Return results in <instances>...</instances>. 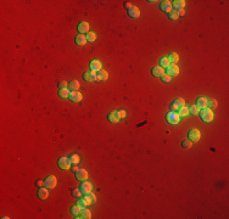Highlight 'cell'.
<instances>
[{"label":"cell","instance_id":"e0dca14e","mask_svg":"<svg viewBox=\"0 0 229 219\" xmlns=\"http://www.w3.org/2000/svg\"><path fill=\"white\" fill-rule=\"evenodd\" d=\"M128 14H129V16L130 17H133V18H138L139 16H140V11H139V9L137 7V6H132L129 10H128Z\"/></svg>","mask_w":229,"mask_h":219},{"label":"cell","instance_id":"e575fe53","mask_svg":"<svg viewBox=\"0 0 229 219\" xmlns=\"http://www.w3.org/2000/svg\"><path fill=\"white\" fill-rule=\"evenodd\" d=\"M174 103H176V105L181 108V107H183V106H185V100H183L182 97H177L176 99V101H174Z\"/></svg>","mask_w":229,"mask_h":219},{"label":"cell","instance_id":"ee69618b","mask_svg":"<svg viewBox=\"0 0 229 219\" xmlns=\"http://www.w3.org/2000/svg\"><path fill=\"white\" fill-rule=\"evenodd\" d=\"M71 169H72V172H73V173H77L80 168H78V167H77V164H74V166H73L72 168H71Z\"/></svg>","mask_w":229,"mask_h":219},{"label":"cell","instance_id":"277c9868","mask_svg":"<svg viewBox=\"0 0 229 219\" xmlns=\"http://www.w3.org/2000/svg\"><path fill=\"white\" fill-rule=\"evenodd\" d=\"M200 136H201L200 131H199L198 129H195V128H193V129L188 133V139H189L190 141H192V142H196V141H199V140H200Z\"/></svg>","mask_w":229,"mask_h":219},{"label":"cell","instance_id":"8fae6325","mask_svg":"<svg viewBox=\"0 0 229 219\" xmlns=\"http://www.w3.org/2000/svg\"><path fill=\"white\" fill-rule=\"evenodd\" d=\"M76 177H77L78 180H80V182H84V180L88 179V172L85 171V169H79V171L76 173Z\"/></svg>","mask_w":229,"mask_h":219},{"label":"cell","instance_id":"4316f807","mask_svg":"<svg viewBox=\"0 0 229 219\" xmlns=\"http://www.w3.org/2000/svg\"><path fill=\"white\" fill-rule=\"evenodd\" d=\"M168 58V61H170V63H173V65H176L177 62H178V60H179V57H178V55L176 54V52H173V54H171L170 56L167 57Z\"/></svg>","mask_w":229,"mask_h":219},{"label":"cell","instance_id":"83f0119b","mask_svg":"<svg viewBox=\"0 0 229 219\" xmlns=\"http://www.w3.org/2000/svg\"><path fill=\"white\" fill-rule=\"evenodd\" d=\"M85 38H87V41H89V43H94L95 41V39H96V35H95V33H93V32H88L85 34Z\"/></svg>","mask_w":229,"mask_h":219},{"label":"cell","instance_id":"ac0fdd59","mask_svg":"<svg viewBox=\"0 0 229 219\" xmlns=\"http://www.w3.org/2000/svg\"><path fill=\"white\" fill-rule=\"evenodd\" d=\"M83 199L85 200V202H87V205H91L93 202H95V200H96V196L94 195V194H91V192H89V194H84V197Z\"/></svg>","mask_w":229,"mask_h":219},{"label":"cell","instance_id":"4fadbf2b","mask_svg":"<svg viewBox=\"0 0 229 219\" xmlns=\"http://www.w3.org/2000/svg\"><path fill=\"white\" fill-rule=\"evenodd\" d=\"M77 218H80V219H90L91 218V213L89 209H87V208H82V211L79 212V214L77 216Z\"/></svg>","mask_w":229,"mask_h":219},{"label":"cell","instance_id":"52a82bcc","mask_svg":"<svg viewBox=\"0 0 229 219\" xmlns=\"http://www.w3.org/2000/svg\"><path fill=\"white\" fill-rule=\"evenodd\" d=\"M166 118H167V122L170 124H177L179 122V118H181V117L178 116L177 112H170L167 114Z\"/></svg>","mask_w":229,"mask_h":219},{"label":"cell","instance_id":"2e32d148","mask_svg":"<svg viewBox=\"0 0 229 219\" xmlns=\"http://www.w3.org/2000/svg\"><path fill=\"white\" fill-rule=\"evenodd\" d=\"M151 73L154 77H162L163 74H165V69H163L162 67H160V66H157V67H154L151 69Z\"/></svg>","mask_w":229,"mask_h":219},{"label":"cell","instance_id":"5b68a950","mask_svg":"<svg viewBox=\"0 0 229 219\" xmlns=\"http://www.w3.org/2000/svg\"><path fill=\"white\" fill-rule=\"evenodd\" d=\"M44 184H45V188L54 189L57 184V179H56V177H54V175H49V177L44 180Z\"/></svg>","mask_w":229,"mask_h":219},{"label":"cell","instance_id":"7a4b0ae2","mask_svg":"<svg viewBox=\"0 0 229 219\" xmlns=\"http://www.w3.org/2000/svg\"><path fill=\"white\" fill-rule=\"evenodd\" d=\"M59 164V168L62 169V171H66V169L71 168V162H70V158L68 157H61L57 162Z\"/></svg>","mask_w":229,"mask_h":219},{"label":"cell","instance_id":"484cf974","mask_svg":"<svg viewBox=\"0 0 229 219\" xmlns=\"http://www.w3.org/2000/svg\"><path fill=\"white\" fill-rule=\"evenodd\" d=\"M177 113H178L179 117H185V116H188V114H189V108L185 107V106H183V107L179 108V111H178Z\"/></svg>","mask_w":229,"mask_h":219},{"label":"cell","instance_id":"7402d4cb","mask_svg":"<svg viewBox=\"0 0 229 219\" xmlns=\"http://www.w3.org/2000/svg\"><path fill=\"white\" fill-rule=\"evenodd\" d=\"M85 43H87V38L83 34H78L76 37V44H77V45L83 46V45H85Z\"/></svg>","mask_w":229,"mask_h":219},{"label":"cell","instance_id":"44dd1931","mask_svg":"<svg viewBox=\"0 0 229 219\" xmlns=\"http://www.w3.org/2000/svg\"><path fill=\"white\" fill-rule=\"evenodd\" d=\"M90 69L91 71H97V72H99V71L101 69V63H100V61H97V60H93V61L90 62Z\"/></svg>","mask_w":229,"mask_h":219},{"label":"cell","instance_id":"d590c367","mask_svg":"<svg viewBox=\"0 0 229 219\" xmlns=\"http://www.w3.org/2000/svg\"><path fill=\"white\" fill-rule=\"evenodd\" d=\"M192 145H193V142L190 141L189 139L184 140V141L182 142V146H183V149H190V147H192Z\"/></svg>","mask_w":229,"mask_h":219},{"label":"cell","instance_id":"3957f363","mask_svg":"<svg viewBox=\"0 0 229 219\" xmlns=\"http://www.w3.org/2000/svg\"><path fill=\"white\" fill-rule=\"evenodd\" d=\"M165 73H166V74H168L170 77H177V75H178V73H179V68H178V66H177V65L171 63V65L166 68Z\"/></svg>","mask_w":229,"mask_h":219},{"label":"cell","instance_id":"b9f144b4","mask_svg":"<svg viewBox=\"0 0 229 219\" xmlns=\"http://www.w3.org/2000/svg\"><path fill=\"white\" fill-rule=\"evenodd\" d=\"M171 110H172V112H178L179 111V107L176 105V103H172V105H171Z\"/></svg>","mask_w":229,"mask_h":219},{"label":"cell","instance_id":"f6af8a7d","mask_svg":"<svg viewBox=\"0 0 229 219\" xmlns=\"http://www.w3.org/2000/svg\"><path fill=\"white\" fill-rule=\"evenodd\" d=\"M177 12H178V16H184L185 15V10L184 9H181V10H178Z\"/></svg>","mask_w":229,"mask_h":219},{"label":"cell","instance_id":"bcb514c9","mask_svg":"<svg viewBox=\"0 0 229 219\" xmlns=\"http://www.w3.org/2000/svg\"><path fill=\"white\" fill-rule=\"evenodd\" d=\"M132 6H133V5H132V4H130V3H127V4H126V7H127L128 10H129L130 7H132Z\"/></svg>","mask_w":229,"mask_h":219},{"label":"cell","instance_id":"9c48e42d","mask_svg":"<svg viewBox=\"0 0 229 219\" xmlns=\"http://www.w3.org/2000/svg\"><path fill=\"white\" fill-rule=\"evenodd\" d=\"M83 78L87 82H95L96 80V73L94 72V71H88V72H85L83 74Z\"/></svg>","mask_w":229,"mask_h":219},{"label":"cell","instance_id":"ffe728a7","mask_svg":"<svg viewBox=\"0 0 229 219\" xmlns=\"http://www.w3.org/2000/svg\"><path fill=\"white\" fill-rule=\"evenodd\" d=\"M184 6H185L184 0H176V1H173V4H172V7L176 9V11L181 10V9H184Z\"/></svg>","mask_w":229,"mask_h":219},{"label":"cell","instance_id":"603a6c76","mask_svg":"<svg viewBox=\"0 0 229 219\" xmlns=\"http://www.w3.org/2000/svg\"><path fill=\"white\" fill-rule=\"evenodd\" d=\"M107 119L110 120L111 123H118V120H119V117L117 116V112H111V113H108V116H107Z\"/></svg>","mask_w":229,"mask_h":219},{"label":"cell","instance_id":"ab89813d","mask_svg":"<svg viewBox=\"0 0 229 219\" xmlns=\"http://www.w3.org/2000/svg\"><path fill=\"white\" fill-rule=\"evenodd\" d=\"M116 112H117V116L119 117V119H122V118H124L127 116V113H126L124 110H118V111H116Z\"/></svg>","mask_w":229,"mask_h":219},{"label":"cell","instance_id":"30bf717a","mask_svg":"<svg viewBox=\"0 0 229 219\" xmlns=\"http://www.w3.org/2000/svg\"><path fill=\"white\" fill-rule=\"evenodd\" d=\"M68 99L72 102H79L82 100V94H80L79 91H71Z\"/></svg>","mask_w":229,"mask_h":219},{"label":"cell","instance_id":"f1b7e54d","mask_svg":"<svg viewBox=\"0 0 229 219\" xmlns=\"http://www.w3.org/2000/svg\"><path fill=\"white\" fill-rule=\"evenodd\" d=\"M68 158H70V162L72 163V164H78V163H79V161H80L79 156H78V155H76V153H73V155H71Z\"/></svg>","mask_w":229,"mask_h":219},{"label":"cell","instance_id":"d4e9b609","mask_svg":"<svg viewBox=\"0 0 229 219\" xmlns=\"http://www.w3.org/2000/svg\"><path fill=\"white\" fill-rule=\"evenodd\" d=\"M79 83H78V80H72L71 83L68 84V88H70V90L71 91H78V89H79Z\"/></svg>","mask_w":229,"mask_h":219},{"label":"cell","instance_id":"8992f818","mask_svg":"<svg viewBox=\"0 0 229 219\" xmlns=\"http://www.w3.org/2000/svg\"><path fill=\"white\" fill-rule=\"evenodd\" d=\"M79 190L82 191V194H89V192H91V190H93V185H91V183L84 180V182L82 183V185L79 186Z\"/></svg>","mask_w":229,"mask_h":219},{"label":"cell","instance_id":"5bb4252c","mask_svg":"<svg viewBox=\"0 0 229 219\" xmlns=\"http://www.w3.org/2000/svg\"><path fill=\"white\" fill-rule=\"evenodd\" d=\"M108 78V73L106 72L105 69H100L99 72L96 73V80L97 82H102V80H106Z\"/></svg>","mask_w":229,"mask_h":219},{"label":"cell","instance_id":"836d02e7","mask_svg":"<svg viewBox=\"0 0 229 219\" xmlns=\"http://www.w3.org/2000/svg\"><path fill=\"white\" fill-rule=\"evenodd\" d=\"M178 17H179V16H178V12L176 10H173V11H171V12L168 14V18L172 20V21H176Z\"/></svg>","mask_w":229,"mask_h":219},{"label":"cell","instance_id":"74e56055","mask_svg":"<svg viewBox=\"0 0 229 219\" xmlns=\"http://www.w3.org/2000/svg\"><path fill=\"white\" fill-rule=\"evenodd\" d=\"M161 79H162V82H163V83H170V82L172 80V77H170V75H168V74H163L162 77H161Z\"/></svg>","mask_w":229,"mask_h":219},{"label":"cell","instance_id":"1f68e13d","mask_svg":"<svg viewBox=\"0 0 229 219\" xmlns=\"http://www.w3.org/2000/svg\"><path fill=\"white\" fill-rule=\"evenodd\" d=\"M189 113H192L193 116H198V114L200 113V110L196 107L195 105H193V106H190L189 107Z\"/></svg>","mask_w":229,"mask_h":219},{"label":"cell","instance_id":"60d3db41","mask_svg":"<svg viewBox=\"0 0 229 219\" xmlns=\"http://www.w3.org/2000/svg\"><path fill=\"white\" fill-rule=\"evenodd\" d=\"M59 89H63V88H67L68 86V84H67V82H65V80H61V82H59Z\"/></svg>","mask_w":229,"mask_h":219},{"label":"cell","instance_id":"cb8c5ba5","mask_svg":"<svg viewBox=\"0 0 229 219\" xmlns=\"http://www.w3.org/2000/svg\"><path fill=\"white\" fill-rule=\"evenodd\" d=\"M70 94H71V91L67 89V88H63V89H60L59 90V96L61 97V99H68Z\"/></svg>","mask_w":229,"mask_h":219},{"label":"cell","instance_id":"9a60e30c","mask_svg":"<svg viewBox=\"0 0 229 219\" xmlns=\"http://www.w3.org/2000/svg\"><path fill=\"white\" fill-rule=\"evenodd\" d=\"M196 107H198L199 110H204L207 107V99L205 97H199L198 100H196Z\"/></svg>","mask_w":229,"mask_h":219},{"label":"cell","instance_id":"7bdbcfd3","mask_svg":"<svg viewBox=\"0 0 229 219\" xmlns=\"http://www.w3.org/2000/svg\"><path fill=\"white\" fill-rule=\"evenodd\" d=\"M35 185L38 186V188H42V186L45 185V184H44V182H43V180H37V182H35Z\"/></svg>","mask_w":229,"mask_h":219},{"label":"cell","instance_id":"f35d334b","mask_svg":"<svg viewBox=\"0 0 229 219\" xmlns=\"http://www.w3.org/2000/svg\"><path fill=\"white\" fill-rule=\"evenodd\" d=\"M72 196L73 197H77V199H79V197L82 196V191L79 189H74L72 190Z\"/></svg>","mask_w":229,"mask_h":219},{"label":"cell","instance_id":"7c38bea8","mask_svg":"<svg viewBox=\"0 0 229 219\" xmlns=\"http://www.w3.org/2000/svg\"><path fill=\"white\" fill-rule=\"evenodd\" d=\"M78 32L79 34H84V33L89 32V23L88 22H80L78 24Z\"/></svg>","mask_w":229,"mask_h":219},{"label":"cell","instance_id":"f546056e","mask_svg":"<svg viewBox=\"0 0 229 219\" xmlns=\"http://www.w3.org/2000/svg\"><path fill=\"white\" fill-rule=\"evenodd\" d=\"M170 65H171V63H170V61H168V58H167V57H162V58L160 60V67H162V68H167Z\"/></svg>","mask_w":229,"mask_h":219},{"label":"cell","instance_id":"ba28073f","mask_svg":"<svg viewBox=\"0 0 229 219\" xmlns=\"http://www.w3.org/2000/svg\"><path fill=\"white\" fill-rule=\"evenodd\" d=\"M160 9H161V11H163V12L170 14L171 11H172V3H171V1H168V0H165V1H161V4H160Z\"/></svg>","mask_w":229,"mask_h":219},{"label":"cell","instance_id":"6da1fadb","mask_svg":"<svg viewBox=\"0 0 229 219\" xmlns=\"http://www.w3.org/2000/svg\"><path fill=\"white\" fill-rule=\"evenodd\" d=\"M200 114H201V119H202L204 122H211V120L213 119V117H215L212 110H210V108H204Z\"/></svg>","mask_w":229,"mask_h":219},{"label":"cell","instance_id":"4dcf8cb0","mask_svg":"<svg viewBox=\"0 0 229 219\" xmlns=\"http://www.w3.org/2000/svg\"><path fill=\"white\" fill-rule=\"evenodd\" d=\"M80 211H82V208H80L78 205H74V206L71 207V213H72L73 216H78Z\"/></svg>","mask_w":229,"mask_h":219},{"label":"cell","instance_id":"d6a6232c","mask_svg":"<svg viewBox=\"0 0 229 219\" xmlns=\"http://www.w3.org/2000/svg\"><path fill=\"white\" fill-rule=\"evenodd\" d=\"M217 101L215 100V99H212V100H210V101H207V106H209V108L210 110H215L216 107H217Z\"/></svg>","mask_w":229,"mask_h":219},{"label":"cell","instance_id":"d6986e66","mask_svg":"<svg viewBox=\"0 0 229 219\" xmlns=\"http://www.w3.org/2000/svg\"><path fill=\"white\" fill-rule=\"evenodd\" d=\"M38 197H39L40 200H46L49 197V192H48V188H40L38 190Z\"/></svg>","mask_w":229,"mask_h":219},{"label":"cell","instance_id":"8d00e7d4","mask_svg":"<svg viewBox=\"0 0 229 219\" xmlns=\"http://www.w3.org/2000/svg\"><path fill=\"white\" fill-rule=\"evenodd\" d=\"M77 205H78L80 208H85L87 206H88V205H87V202H85V200H84V199H80V197L77 200Z\"/></svg>","mask_w":229,"mask_h":219}]
</instances>
